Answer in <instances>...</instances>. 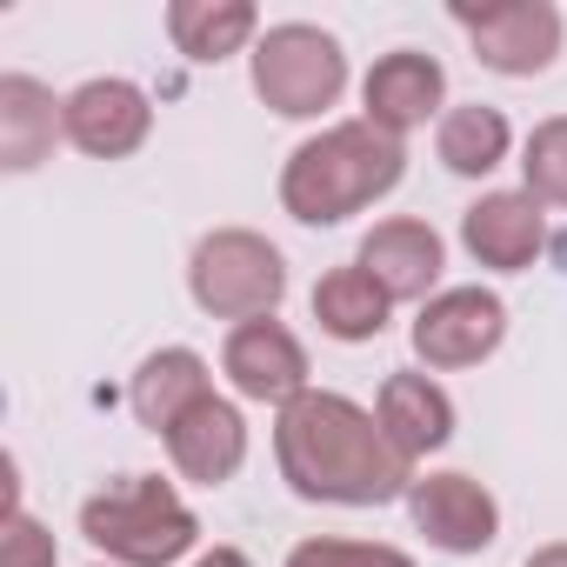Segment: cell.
Instances as JSON below:
<instances>
[{
  "label": "cell",
  "mask_w": 567,
  "mask_h": 567,
  "mask_svg": "<svg viewBox=\"0 0 567 567\" xmlns=\"http://www.w3.org/2000/svg\"><path fill=\"white\" fill-rule=\"evenodd\" d=\"M220 374L234 381L240 401H260V408H288L308 394V348L295 341V328H280L274 315L267 321H240L220 348Z\"/></svg>",
  "instance_id": "ba28073f"
},
{
  "label": "cell",
  "mask_w": 567,
  "mask_h": 567,
  "mask_svg": "<svg viewBox=\"0 0 567 567\" xmlns=\"http://www.w3.org/2000/svg\"><path fill=\"white\" fill-rule=\"evenodd\" d=\"M388 315H394V301L374 288V274H361V267H334V274L315 280V321L334 341H374L388 328Z\"/></svg>",
  "instance_id": "d6986e66"
},
{
  "label": "cell",
  "mask_w": 567,
  "mask_h": 567,
  "mask_svg": "<svg viewBox=\"0 0 567 567\" xmlns=\"http://www.w3.org/2000/svg\"><path fill=\"white\" fill-rule=\"evenodd\" d=\"M260 14L254 0H174L167 8V34L187 61H227L254 41Z\"/></svg>",
  "instance_id": "ac0fdd59"
},
{
  "label": "cell",
  "mask_w": 567,
  "mask_h": 567,
  "mask_svg": "<svg viewBox=\"0 0 567 567\" xmlns=\"http://www.w3.org/2000/svg\"><path fill=\"white\" fill-rule=\"evenodd\" d=\"M354 267L374 274V288L388 301H421L427 308L434 301V280L447 267V247H441V234L427 220H381V227H368Z\"/></svg>",
  "instance_id": "7c38bea8"
},
{
  "label": "cell",
  "mask_w": 567,
  "mask_h": 567,
  "mask_svg": "<svg viewBox=\"0 0 567 567\" xmlns=\"http://www.w3.org/2000/svg\"><path fill=\"white\" fill-rule=\"evenodd\" d=\"M527 567H567V540H547V547H534V554H527Z\"/></svg>",
  "instance_id": "cb8c5ba5"
},
{
  "label": "cell",
  "mask_w": 567,
  "mask_h": 567,
  "mask_svg": "<svg viewBox=\"0 0 567 567\" xmlns=\"http://www.w3.org/2000/svg\"><path fill=\"white\" fill-rule=\"evenodd\" d=\"M274 461L301 501H334V507H388L414 487V461L388 441V427L361 401L328 388H308L301 401L280 408Z\"/></svg>",
  "instance_id": "6da1fadb"
},
{
  "label": "cell",
  "mask_w": 567,
  "mask_h": 567,
  "mask_svg": "<svg viewBox=\"0 0 567 567\" xmlns=\"http://www.w3.org/2000/svg\"><path fill=\"white\" fill-rule=\"evenodd\" d=\"M81 534L114 567H174L200 540V520L161 474H127L81 507Z\"/></svg>",
  "instance_id": "3957f363"
},
{
  "label": "cell",
  "mask_w": 567,
  "mask_h": 567,
  "mask_svg": "<svg viewBox=\"0 0 567 567\" xmlns=\"http://www.w3.org/2000/svg\"><path fill=\"white\" fill-rule=\"evenodd\" d=\"M408 174V147L381 134L374 121H341L301 141L280 167V207L301 227H341L348 214L388 200Z\"/></svg>",
  "instance_id": "7a4b0ae2"
},
{
  "label": "cell",
  "mask_w": 567,
  "mask_h": 567,
  "mask_svg": "<svg viewBox=\"0 0 567 567\" xmlns=\"http://www.w3.org/2000/svg\"><path fill=\"white\" fill-rule=\"evenodd\" d=\"M187 295L214 321H267L288 295V260L254 227H214L187 260Z\"/></svg>",
  "instance_id": "277c9868"
},
{
  "label": "cell",
  "mask_w": 567,
  "mask_h": 567,
  "mask_svg": "<svg viewBox=\"0 0 567 567\" xmlns=\"http://www.w3.org/2000/svg\"><path fill=\"white\" fill-rule=\"evenodd\" d=\"M0 567H54V534L28 507H8V527H0Z\"/></svg>",
  "instance_id": "603a6c76"
},
{
  "label": "cell",
  "mask_w": 567,
  "mask_h": 567,
  "mask_svg": "<svg viewBox=\"0 0 567 567\" xmlns=\"http://www.w3.org/2000/svg\"><path fill=\"white\" fill-rule=\"evenodd\" d=\"M454 28L474 41V61L527 81L540 68H554L560 54V8L547 0H487V8H454Z\"/></svg>",
  "instance_id": "8992f818"
},
{
  "label": "cell",
  "mask_w": 567,
  "mask_h": 567,
  "mask_svg": "<svg viewBox=\"0 0 567 567\" xmlns=\"http://www.w3.org/2000/svg\"><path fill=\"white\" fill-rule=\"evenodd\" d=\"M348 87V54L334 34L308 28V21H280L254 41V94L280 114V121H315L341 101Z\"/></svg>",
  "instance_id": "5b68a950"
},
{
  "label": "cell",
  "mask_w": 567,
  "mask_h": 567,
  "mask_svg": "<svg viewBox=\"0 0 567 567\" xmlns=\"http://www.w3.org/2000/svg\"><path fill=\"white\" fill-rule=\"evenodd\" d=\"M161 441H167V461H174L187 481H200V487L234 481L240 461H247V421H240V408L220 401V394H207L200 408H187Z\"/></svg>",
  "instance_id": "5bb4252c"
},
{
  "label": "cell",
  "mask_w": 567,
  "mask_h": 567,
  "mask_svg": "<svg viewBox=\"0 0 567 567\" xmlns=\"http://www.w3.org/2000/svg\"><path fill=\"white\" fill-rule=\"evenodd\" d=\"M520 174H527V194L540 207H567V114L540 121L520 147Z\"/></svg>",
  "instance_id": "44dd1931"
},
{
  "label": "cell",
  "mask_w": 567,
  "mask_h": 567,
  "mask_svg": "<svg viewBox=\"0 0 567 567\" xmlns=\"http://www.w3.org/2000/svg\"><path fill=\"white\" fill-rule=\"evenodd\" d=\"M288 567H414L401 547H381V540H301L288 554Z\"/></svg>",
  "instance_id": "7402d4cb"
},
{
  "label": "cell",
  "mask_w": 567,
  "mask_h": 567,
  "mask_svg": "<svg viewBox=\"0 0 567 567\" xmlns=\"http://www.w3.org/2000/svg\"><path fill=\"white\" fill-rule=\"evenodd\" d=\"M361 121H374L381 134H414V127H427L441 107H447V74H441V61L434 54H414V48H401V54H381L374 68H368V81H361Z\"/></svg>",
  "instance_id": "30bf717a"
},
{
  "label": "cell",
  "mask_w": 567,
  "mask_h": 567,
  "mask_svg": "<svg viewBox=\"0 0 567 567\" xmlns=\"http://www.w3.org/2000/svg\"><path fill=\"white\" fill-rule=\"evenodd\" d=\"M408 514L414 527L441 547V554H481L501 534V507L474 474H427L408 487Z\"/></svg>",
  "instance_id": "8fae6325"
},
{
  "label": "cell",
  "mask_w": 567,
  "mask_h": 567,
  "mask_svg": "<svg viewBox=\"0 0 567 567\" xmlns=\"http://www.w3.org/2000/svg\"><path fill=\"white\" fill-rule=\"evenodd\" d=\"M507 114L501 107H481V101H467V107H447L441 114V134H434V154H441V167L447 174H461V181H481V174H494L501 161H507Z\"/></svg>",
  "instance_id": "ffe728a7"
},
{
  "label": "cell",
  "mask_w": 567,
  "mask_h": 567,
  "mask_svg": "<svg viewBox=\"0 0 567 567\" xmlns=\"http://www.w3.org/2000/svg\"><path fill=\"white\" fill-rule=\"evenodd\" d=\"M507 341V308L487 288H441L414 315V354L427 368H481Z\"/></svg>",
  "instance_id": "52a82bcc"
},
{
  "label": "cell",
  "mask_w": 567,
  "mask_h": 567,
  "mask_svg": "<svg viewBox=\"0 0 567 567\" xmlns=\"http://www.w3.org/2000/svg\"><path fill=\"white\" fill-rule=\"evenodd\" d=\"M207 394H214L207 361H200L194 348H161V354L141 361V374H134V388H127V408H134L141 427L167 434V427H174L187 408H200Z\"/></svg>",
  "instance_id": "e0dca14e"
},
{
  "label": "cell",
  "mask_w": 567,
  "mask_h": 567,
  "mask_svg": "<svg viewBox=\"0 0 567 567\" xmlns=\"http://www.w3.org/2000/svg\"><path fill=\"white\" fill-rule=\"evenodd\" d=\"M147 134H154V107H147V94H141L134 81L101 74V81H81V87L68 94V141H74L81 154H94V161H127V154L147 147Z\"/></svg>",
  "instance_id": "9c48e42d"
},
{
  "label": "cell",
  "mask_w": 567,
  "mask_h": 567,
  "mask_svg": "<svg viewBox=\"0 0 567 567\" xmlns=\"http://www.w3.org/2000/svg\"><path fill=\"white\" fill-rule=\"evenodd\" d=\"M68 134V101H54L34 74H0V167L34 174Z\"/></svg>",
  "instance_id": "9a60e30c"
},
{
  "label": "cell",
  "mask_w": 567,
  "mask_h": 567,
  "mask_svg": "<svg viewBox=\"0 0 567 567\" xmlns=\"http://www.w3.org/2000/svg\"><path fill=\"white\" fill-rule=\"evenodd\" d=\"M461 247L481 260V267H494V274H520V267H534V254L547 247V214H540V200L520 187V194H481L467 214H461Z\"/></svg>",
  "instance_id": "4fadbf2b"
},
{
  "label": "cell",
  "mask_w": 567,
  "mask_h": 567,
  "mask_svg": "<svg viewBox=\"0 0 567 567\" xmlns=\"http://www.w3.org/2000/svg\"><path fill=\"white\" fill-rule=\"evenodd\" d=\"M374 421L388 427V441H394L408 461H421V454H434V447L454 441V401H447V388H434L427 374H388Z\"/></svg>",
  "instance_id": "2e32d148"
},
{
  "label": "cell",
  "mask_w": 567,
  "mask_h": 567,
  "mask_svg": "<svg viewBox=\"0 0 567 567\" xmlns=\"http://www.w3.org/2000/svg\"><path fill=\"white\" fill-rule=\"evenodd\" d=\"M194 567H254V560H247L240 547H214V554H200Z\"/></svg>",
  "instance_id": "d4e9b609"
}]
</instances>
